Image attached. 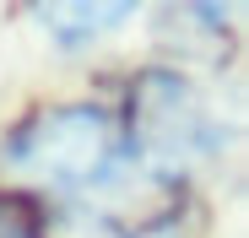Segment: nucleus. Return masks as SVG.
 I'll return each mask as SVG.
<instances>
[{"instance_id": "obj_1", "label": "nucleus", "mask_w": 249, "mask_h": 238, "mask_svg": "<svg viewBox=\"0 0 249 238\" xmlns=\"http://www.w3.org/2000/svg\"><path fill=\"white\" fill-rule=\"evenodd\" d=\"M0 173L17 195L65 201L76 211H92L98 222L119 227V238H152L179 217V184L152 173L119 114L98 103H54L27 114L0 141Z\"/></svg>"}, {"instance_id": "obj_2", "label": "nucleus", "mask_w": 249, "mask_h": 238, "mask_svg": "<svg viewBox=\"0 0 249 238\" xmlns=\"http://www.w3.org/2000/svg\"><path fill=\"white\" fill-rule=\"evenodd\" d=\"M119 125H124V136H130L141 163L152 173H162L168 184H179V189H184L190 168L206 163V157L222 146V125L212 119L206 98L184 82V76H174V70L136 76Z\"/></svg>"}, {"instance_id": "obj_3", "label": "nucleus", "mask_w": 249, "mask_h": 238, "mask_svg": "<svg viewBox=\"0 0 249 238\" xmlns=\"http://www.w3.org/2000/svg\"><path fill=\"white\" fill-rule=\"evenodd\" d=\"M0 238H49L38 201H27L17 189H0Z\"/></svg>"}]
</instances>
